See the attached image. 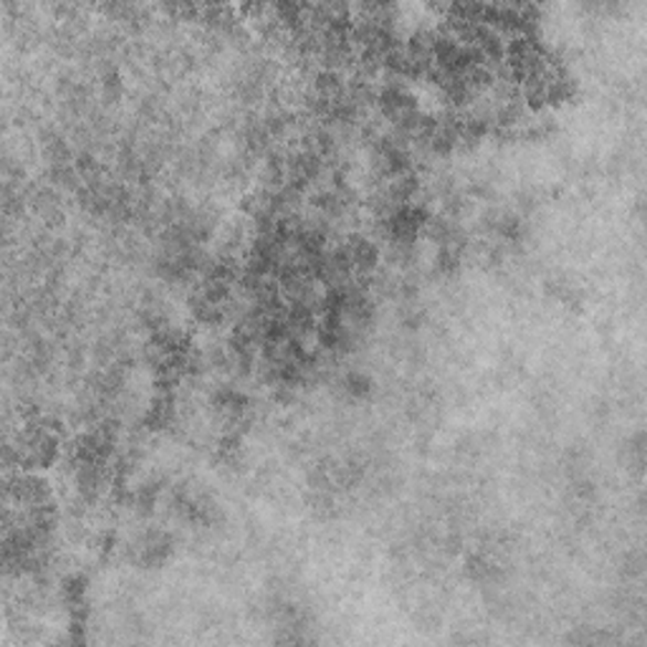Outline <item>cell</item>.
Returning a JSON list of instances; mask_svg holds the SVG:
<instances>
[{"label": "cell", "instance_id": "6da1fadb", "mask_svg": "<svg viewBox=\"0 0 647 647\" xmlns=\"http://www.w3.org/2000/svg\"><path fill=\"white\" fill-rule=\"evenodd\" d=\"M61 435L54 420L36 415L25 420L15 443L8 445V453H15V463L21 468H43L56 460Z\"/></svg>", "mask_w": 647, "mask_h": 647}, {"label": "cell", "instance_id": "7a4b0ae2", "mask_svg": "<svg viewBox=\"0 0 647 647\" xmlns=\"http://www.w3.org/2000/svg\"><path fill=\"white\" fill-rule=\"evenodd\" d=\"M129 552H132V559H135L137 564H145V566L160 564L170 554V539H168V533H162V531H142L132 541V544H129Z\"/></svg>", "mask_w": 647, "mask_h": 647}]
</instances>
